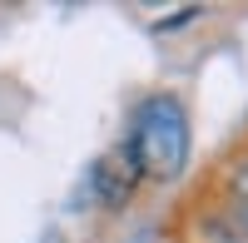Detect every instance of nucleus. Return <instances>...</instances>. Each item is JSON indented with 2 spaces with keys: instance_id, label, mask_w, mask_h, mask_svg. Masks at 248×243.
<instances>
[{
  "instance_id": "nucleus-2",
  "label": "nucleus",
  "mask_w": 248,
  "mask_h": 243,
  "mask_svg": "<svg viewBox=\"0 0 248 243\" xmlns=\"http://www.w3.org/2000/svg\"><path fill=\"white\" fill-rule=\"evenodd\" d=\"M139 184H144V174H139V164L129 159L124 144H119V149H105V154L85 169V194L94 198L99 209H124V204L139 194Z\"/></svg>"
},
{
  "instance_id": "nucleus-4",
  "label": "nucleus",
  "mask_w": 248,
  "mask_h": 243,
  "mask_svg": "<svg viewBox=\"0 0 248 243\" xmlns=\"http://www.w3.org/2000/svg\"><path fill=\"white\" fill-rule=\"evenodd\" d=\"M189 20H199V10H179V15H169V20H159V25H154V35L174 30V25H189Z\"/></svg>"
},
{
  "instance_id": "nucleus-5",
  "label": "nucleus",
  "mask_w": 248,
  "mask_h": 243,
  "mask_svg": "<svg viewBox=\"0 0 248 243\" xmlns=\"http://www.w3.org/2000/svg\"><path fill=\"white\" fill-rule=\"evenodd\" d=\"M40 243H65V233H60V228H45V238H40Z\"/></svg>"
},
{
  "instance_id": "nucleus-3",
  "label": "nucleus",
  "mask_w": 248,
  "mask_h": 243,
  "mask_svg": "<svg viewBox=\"0 0 248 243\" xmlns=\"http://www.w3.org/2000/svg\"><path fill=\"white\" fill-rule=\"evenodd\" d=\"M229 209H238V213L248 218V159L233 169V194H229Z\"/></svg>"
},
{
  "instance_id": "nucleus-1",
  "label": "nucleus",
  "mask_w": 248,
  "mask_h": 243,
  "mask_svg": "<svg viewBox=\"0 0 248 243\" xmlns=\"http://www.w3.org/2000/svg\"><path fill=\"white\" fill-rule=\"evenodd\" d=\"M129 159L149 184H174L189 169V149H194V129H189V109L179 94H149L139 99V109L129 119V139H124Z\"/></svg>"
}]
</instances>
